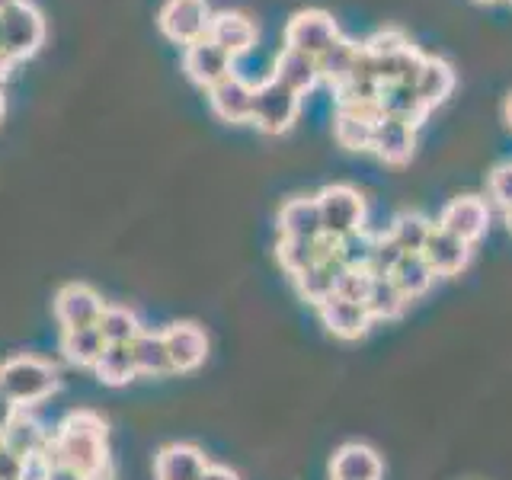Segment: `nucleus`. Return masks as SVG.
<instances>
[{
    "label": "nucleus",
    "instance_id": "obj_44",
    "mask_svg": "<svg viewBox=\"0 0 512 480\" xmlns=\"http://www.w3.org/2000/svg\"><path fill=\"white\" fill-rule=\"evenodd\" d=\"M506 122H509V128H512V93H509V100H506Z\"/></svg>",
    "mask_w": 512,
    "mask_h": 480
},
{
    "label": "nucleus",
    "instance_id": "obj_28",
    "mask_svg": "<svg viewBox=\"0 0 512 480\" xmlns=\"http://www.w3.org/2000/svg\"><path fill=\"white\" fill-rule=\"evenodd\" d=\"M96 330H100L106 346H132L144 327L132 308H125V304H106L100 320H96Z\"/></svg>",
    "mask_w": 512,
    "mask_h": 480
},
{
    "label": "nucleus",
    "instance_id": "obj_34",
    "mask_svg": "<svg viewBox=\"0 0 512 480\" xmlns=\"http://www.w3.org/2000/svg\"><path fill=\"white\" fill-rule=\"evenodd\" d=\"M432 228H436V224H432L426 215H420V212H400L394 218V224L388 228V237L404 253H423Z\"/></svg>",
    "mask_w": 512,
    "mask_h": 480
},
{
    "label": "nucleus",
    "instance_id": "obj_3",
    "mask_svg": "<svg viewBox=\"0 0 512 480\" xmlns=\"http://www.w3.org/2000/svg\"><path fill=\"white\" fill-rule=\"evenodd\" d=\"M317 208H320V228L324 237L343 240L349 234H359L365 224V199L356 186L333 183L317 192Z\"/></svg>",
    "mask_w": 512,
    "mask_h": 480
},
{
    "label": "nucleus",
    "instance_id": "obj_45",
    "mask_svg": "<svg viewBox=\"0 0 512 480\" xmlns=\"http://www.w3.org/2000/svg\"><path fill=\"white\" fill-rule=\"evenodd\" d=\"M4 112H7V96H4V87H0V119H4Z\"/></svg>",
    "mask_w": 512,
    "mask_h": 480
},
{
    "label": "nucleus",
    "instance_id": "obj_39",
    "mask_svg": "<svg viewBox=\"0 0 512 480\" xmlns=\"http://www.w3.org/2000/svg\"><path fill=\"white\" fill-rule=\"evenodd\" d=\"M26 471V458L13 455L10 448L0 445V480H23Z\"/></svg>",
    "mask_w": 512,
    "mask_h": 480
},
{
    "label": "nucleus",
    "instance_id": "obj_11",
    "mask_svg": "<svg viewBox=\"0 0 512 480\" xmlns=\"http://www.w3.org/2000/svg\"><path fill=\"white\" fill-rule=\"evenodd\" d=\"M381 119L378 103H362V106H340L333 119V138L346 151H372L375 138V122Z\"/></svg>",
    "mask_w": 512,
    "mask_h": 480
},
{
    "label": "nucleus",
    "instance_id": "obj_22",
    "mask_svg": "<svg viewBox=\"0 0 512 480\" xmlns=\"http://www.w3.org/2000/svg\"><path fill=\"white\" fill-rule=\"evenodd\" d=\"M272 77L285 84L288 90H295L298 96L311 93L320 84V68H317V58L298 52V48H285L276 58V68H272Z\"/></svg>",
    "mask_w": 512,
    "mask_h": 480
},
{
    "label": "nucleus",
    "instance_id": "obj_5",
    "mask_svg": "<svg viewBox=\"0 0 512 480\" xmlns=\"http://www.w3.org/2000/svg\"><path fill=\"white\" fill-rule=\"evenodd\" d=\"M301 112V96L279 84L276 77H263L260 84H253V125L266 135H282L295 125Z\"/></svg>",
    "mask_w": 512,
    "mask_h": 480
},
{
    "label": "nucleus",
    "instance_id": "obj_48",
    "mask_svg": "<svg viewBox=\"0 0 512 480\" xmlns=\"http://www.w3.org/2000/svg\"><path fill=\"white\" fill-rule=\"evenodd\" d=\"M477 4H496V0H477Z\"/></svg>",
    "mask_w": 512,
    "mask_h": 480
},
{
    "label": "nucleus",
    "instance_id": "obj_8",
    "mask_svg": "<svg viewBox=\"0 0 512 480\" xmlns=\"http://www.w3.org/2000/svg\"><path fill=\"white\" fill-rule=\"evenodd\" d=\"M106 308L100 292L84 282H68L58 288L55 295V320L61 330H77V327H96Z\"/></svg>",
    "mask_w": 512,
    "mask_h": 480
},
{
    "label": "nucleus",
    "instance_id": "obj_50",
    "mask_svg": "<svg viewBox=\"0 0 512 480\" xmlns=\"http://www.w3.org/2000/svg\"><path fill=\"white\" fill-rule=\"evenodd\" d=\"M509 4H512V0H509Z\"/></svg>",
    "mask_w": 512,
    "mask_h": 480
},
{
    "label": "nucleus",
    "instance_id": "obj_17",
    "mask_svg": "<svg viewBox=\"0 0 512 480\" xmlns=\"http://www.w3.org/2000/svg\"><path fill=\"white\" fill-rule=\"evenodd\" d=\"M208 471V458L199 445L173 442L154 455V480H202Z\"/></svg>",
    "mask_w": 512,
    "mask_h": 480
},
{
    "label": "nucleus",
    "instance_id": "obj_4",
    "mask_svg": "<svg viewBox=\"0 0 512 480\" xmlns=\"http://www.w3.org/2000/svg\"><path fill=\"white\" fill-rule=\"evenodd\" d=\"M0 39H4V55L10 64L32 58L45 42V16L36 4L20 0L10 10L0 13Z\"/></svg>",
    "mask_w": 512,
    "mask_h": 480
},
{
    "label": "nucleus",
    "instance_id": "obj_2",
    "mask_svg": "<svg viewBox=\"0 0 512 480\" xmlns=\"http://www.w3.org/2000/svg\"><path fill=\"white\" fill-rule=\"evenodd\" d=\"M61 388V375L52 362L36 356H13L0 362V391H4L16 407H36Z\"/></svg>",
    "mask_w": 512,
    "mask_h": 480
},
{
    "label": "nucleus",
    "instance_id": "obj_42",
    "mask_svg": "<svg viewBox=\"0 0 512 480\" xmlns=\"http://www.w3.org/2000/svg\"><path fill=\"white\" fill-rule=\"evenodd\" d=\"M202 480H240L231 468H221V464H208V471L202 474Z\"/></svg>",
    "mask_w": 512,
    "mask_h": 480
},
{
    "label": "nucleus",
    "instance_id": "obj_32",
    "mask_svg": "<svg viewBox=\"0 0 512 480\" xmlns=\"http://www.w3.org/2000/svg\"><path fill=\"white\" fill-rule=\"evenodd\" d=\"M103 336L96 327H77V330H61V352L64 359L77 368H93L96 359L103 356Z\"/></svg>",
    "mask_w": 512,
    "mask_h": 480
},
{
    "label": "nucleus",
    "instance_id": "obj_37",
    "mask_svg": "<svg viewBox=\"0 0 512 480\" xmlns=\"http://www.w3.org/2000/svg\"><path fill=\"white\" fill-rule=\"evenodd\" d=\"M372 272L368 269H343L340 279H336V295L346 301H362L368 298V288H372Z\"/></svg>",
    "mask_w": 512,
    "mask_h": 480
},
{
    "label": "nucleus",
    "instance_id": "obj_49",
    "mask_svg": "<svg viewBox=\"0 0 512 480\" xmlns=\"http://www.w3.org/2000/svg\"><path fill=\"white\" fill-rule=\"evenodd\" d=\"M0 445H4V432H0Z\"/></svg>",
    "mask_w": 512,
    "mask_h": 480
},
{
    "label": "nucleus",
    "instance_id": "obj_14",
    "mask_svg": "<svg viewBox=\"0 0 512 480\" xmlns=\"http://www.w3.org/2000/svg\"><path fill=\"white\" fill-rule=\"evenodd\" d=\"M208 106L228 125H244L253 119V84L237 71L208 90Z\"/></svg>",
    "mask_w": 512,
    "mask_h": 480
},
{
    "label": "nucleus",
    "instance_id": "obj_27",
    "mask_svg": "<svg viewBox=\"0 0 512 480\" xmlns=\"http://www.w3.org/2000/svg\"><path fill=\"white\" fill-rule=\"evenodd\" d=\"M378 109H381V116L407 119L413 125H420L429 116L426 106L420 103V96H416L413 84H400V80H394V84H381V90H378Z\"/></svg>",
    "mask_w": 512,
    "mask_h": 480
},
{
    "label": "nucleus",
    "instance_id": "obj_38",
    "mask_svg": "<svg viewBox=\"0 0 512 480\" xmlns=\"http://www.w3.org/2000/svg\"><path fill=\"white\" fill-rule=\"evenodd\" d=\"M487 196L496 208H503V215L512 212V164H500L490 173Z\"/></svg>",
    "mask_w": 512,
    "mask_h": 480
},
{
    "label": "nucleus",
    "instance_id": "obj_12",
    "mask_svg": "<svg viewBox=\"0 0 512 480\" xmlns=\"http://www.w3.org/2000/svg\"><path fill=\"white\" fill-rule=\"evenodd\" d=\"M160 333H164L173 372H196V368L205 362L208 336L199 324H192V320H176V324L164 327Z\"/></svg>",
    "mask_w": 512,
    "mask_h": 480
},
{
    "label": "nucleus",
    "instance_id": "obj_20",
    "mask_svg": "<svg viewBox=\"0 0 512 480\" xmlns=\"http://www.w3.org/2000/svg\"><path fill=\"white\" fill-rule=\"evenodd\" d=\"M413 90H416V96H420V103L426 106V112H432L452 96L455 68L439 55H426L420 74H416V80H413Z\"/></svg>",
    "mask_w": 512,
    "mask_h": 480
},
{
    "label": "nucleus",
    "instance_id": "obj_6",
    "mask_svg": "<svg viewBox=\"0 0 512 480\" xmlns=\"http://www.w3.org/2000/svg\"><path fill=\"white\" fill-rule=\"evenodd\" d=\"M212 7L208 0H167L160 7L157 26L160 32L176 42V45H192L208 36V26H212Z\"/></svg>",
    "mask_w": 512,
    "mask_h": 480
},
{
    "label": "nucleus",
    "instance_id": "obj_35",
    "mask_svg": "<svg viewBox=\"0 0 512 480\" xmlns=\"http://www.w3.org/2000/svg\"><path fill=\"white\" fill-rule=\"evenodd\" d=\"M400 256H404V250H400L388 234H381V237L372 240V250H368L365 269L372 272V276H391L394 266L400 263Z\"/></svg>",
    "mask_w": 512,
    "mask_h": 480
},
{
    "label": "nucleus",
    "instance_id": "obj_9",
    "mask_svg": "<svg viewBox=\"0 0 512 480\" xmlns=\"http://www.w3.org/2000/svg\"><path fill=\"white\" fill-rule=\"evenodd\" d=\"M183 71H186V77L196 87L212 90L215 84H221L224 77L234 74V58L228 52H221V48L205 36L199 42L186 45V52H183Z\"/></svg>",
    "mask_w": 512,
    "mask_h": 480
},
{
    "label": "nucleus",
    "instance_id": "obj_47",
    "mask_svg": "<svg viewBox=\"0 0 512 480\" xmlns=\"http://www.w3.org/2000/svg\"><path fill=\"white\" fill-rule=\"evenodd\" d=\"M506 228H509V234H512V212H506Z\"/></svg>",
    "mask_w": 512,
    "mask_h": 480
},
{
    "label": "nucleus",
    "instance_id": "obj_41",
    "mask_svg": "<svg viewBox=\"0 0 512 480\" xmlns=\"http://www.w3.org/2000/svg\"><path fill=\"white\" fill-rule=\"evenodd\" d=\"M16 413H20V407H16L13 400H10L4 391H0V432H4V429L13 423V416H16Z\"/></svg>",
    "mask_w": 512,
    "mask_h": 480
},
{
    "label": "nucleus",
    "instance_id": "obj_18",
    "mask_svg": "<svg viewBox=\"0 0 512 480\" xmlns=\"http://www.w3.org/2000/svg\"><path fill=\"white\" fill-rule=\"evenodd\" d=\"M333 256H336V240H330V237H317V240L279 237V244H276V260L292 279L320 260H333ZM336 260H340V256H336Z\"/></svg>",
    "mask_w": 512,
    "mask_h": 480
},
{
    "label": "nucleus",
    "instance_id": "obj_29",
    "mask_svg": "<svg viewBox=\"0 0 512 480\" xmlns=\"http://www.w3.org/2000/svg\"><path fill=\"white\" fill-rule=\"evenodd\" d=\"M132 356H135V365H138V375L160 378V375L173 372L170 352H167L164 333H160V330H141L135 336V343H132Z\"/></svg>",
    "mask_w": 512,
    "mask_h": 480
},
{
    "label": "nucleus",
    "instance_id": "obj_19",
    "mask_svg": "<svg viewBox=\"0 0 512 480\" xmlns=\"http://www.w3.org/2000/svg\"><path fill=\"white\" fill-rule=\"evenodd\" d=\"M423 260L429 263V269L439 276H458V272L468 266L471 260V244L468 240H461L455 234H448L445 228H432L426 247H423Z\"/></svg>",
    "mask_w": 512,
    "mask_h": 480
},
{
    "label": "nucleus",
    "instance_id": "obj_7",
    "mask_svg": "<svg viewBox=\"0 0 512 480\" xmlns=\"http://www.w3.org/2000/svg\"><path fill=\"white\" fill-rule=\"evenodd\" d=\"M340 36L343 32L327 10H298L285 23V48H298V52L311 58L324 55Z\"/></svg>",
    "mask_w": 512,
    "mask_h": 480
},
{
    "label": "nucleus",
    "instance_id": "obj_43",
    "mask_svg": "<svg viewBox=\"0 0 512 480\" xmlns=\"http://www.w3.org/2000/svg\"><path fill=\"white\" fill-rule=\"evenodd\" d=\"M13 68V64L7 61V55H4V39H0V80H4L7 77V71Z\"/></svg>",
    "mask_w": 512,
    "mask_h": 480
},
{
    "label": "nucleus",
    "instance_id": "obj_24",
    "mask_svg": "<svg viewBox=\"0 0 512 480\" xmlns=\"http://www.w3.org/2000/svg\"><path fill=\"white\" fill-rule=\"evenodd\" d=\"M359 58H362V42H352L346 36L336 39L324 55L317 58V68H320V80H327L333 90H340L346 80L356 74L359 68Z\"/></svg>",
    "mask_w": 512,
    "mask_h": 480
},
{
    "label": "nucleus",
    "instance_id": "obj_23",
    "mask_svg": "<svg viewBox=\"0 0 512 480\" xmlns=\"http://www.w3.org/2000/svg\"><path fill=\"white\" fill-rule=\"evenodd\" d=\"M279 234H282V237H304V240L324 237V228H320L317 196L288 199V202L279 208Z\"/></svg>",
    "mask_w": 512,
    "mask_h": 480
},
{
    "label": "nucleus",
    "instance_id": "obj_30",
    "mask_svg": "<svg viewBox=\"0 0 512 480\" xmlns=\"http://www.w3.org/2000/svg\"><path fill=\"white\" fill-rule=\"evenodd\" d=\"M391 279H394V285L400 288V292H404L407 301H416L432 288V282H436V272L429 269V263L423 260V253H404V256H400V263L394 266Z\"/></svg>",
    "mask_w": 512,
    "mask_h": 480
},
{
    "label": "nucleus",
    "instance_id": "obj_15",
    "mask_svg": "<svg viewBox=\"0 0 512 480\" xmlns=\"http://www.w3.org/2000/svg\"><path fill=\"white\" fill-rule=\"evenodd\" d=\"M317 317L336 340H362L372 327V314L362 301H346L340 295L327 298L324 304H317Z\"/></svg>",
    "mask_w": 512,
    "mask_h": 480
},
{
    "label": "nucleus",
    "instance_id": "obj_21",
    "mask_svg": "<svg viewBox=\"0 0 512 480\" xmlns=\"http://www.w3.org/2000/svg\"><path fill=\"white\" fill-rule=\"evenodd\" d=\"M333 480H381V455L362 442H349L336 448L330 461Z\"/></svg>",
    "mask_w": 512,
    "mask_h": 480
},
{
    "label": "nucleus",
    "instance_id": "obj_36",
    "mask_svg": "<svg viewBox=\"0 0 512 480\" xmlns=\"http://www.w3.org/2000/svg\"><path fill=\"white\" fill-rule=\"evenodd\" d=\"M413 42L404 36V32L400 29H378L372 39H365L362 42V48L372 58H381V61H388V58H397L400 52H404V48H410Z\"/></svg>",
    "mask_w": 512,
    "mask_h": 480
},
{
    "label": "nucleus",
    "instance_id": "obj_10",
    "mask_svg": "<svg viewBox=\"0 0 512 480\" xmlns=\"http://www.w3.org/2000/svg\"><path fill=\"white\" fill-rule=\"evenodd\" d=\"M439 228H445L448 234H455L461 240H468L474 247L480 237L490 228V202L480 196H458L452 199L439 215Z\"/></svg>",
    "mask_w": 512,
    "mask_h": 480
},
{
    "label": "nucleus",
    "instance_id": "obj_16",
    "mask_svg": "<svg viewBox=\"0 0 512 480\" xmlns=\"http://www.w3.org/2000/svg\"><path fill=\"white\" fill-rule=\"evenodd\" d=\"M372 151L378 154V160H384V164H391V167L407 164L416 151V125L407 119L381 116L375 122Z\"/></svg>",
    "mask_w": 512,
    "mask_h": 480
},
{
    "label": "nucleus",
    "instance_id": "obj_33",
    "mask_svg": "<svg viewBox=\"0 0 512 480\" xmlns=\"http://www.w3.org/2000/svg\"><path fill=\"white\" fill-rule=\"evenodd\" d=\"M407 304L410 301L394 285L391 276H375L372 279V288H368V298H365V308H368V314H372V320H394V317L404 314Z\"/></svg>",
    "mask_w": 512,
    "mask_h": 480
},
{
    "label": "nucleus",
    "instance_id": "obj_31",
    "mask_svg": "<svg viewBox=\"0 0 512 480\" xmlns=\"http://www.w3.org/2000/svg\"><path fill=\"white\" fill-rule=\"evenodd\" d=\"M93 375L100 378L106 388H125L128 381H135L138 365L132 356V346H106L103 356L93 365Z\"/></svg>",
    "mask_w": 512,
    "mask_h": 480
},
{
    "label": "nucleus",
    "instance_id": "obj_13",
    "mask_svg": "<svg viewBox=\"0 0 512 480\" xmlns=\"http://www.w3.org/2000/svg\"><path fill=\"white\" fill-rule=\"evenodd\" d=\"M208 39H212L221 52H228L237 61L240 55L253 52L256 39H260V26H256L250 16L240 13V10H221V13L212 16Z\"/></svg>",
    "mask_w": 512,
    "mask_h": 480
},
{
    "label": "nucleus",
    "instance_id": "obj_46",
    "mask_svg": "<svg viewBox=\"0 0 512 480\" xmlns=\"http://www.w3.org/2000/svg\"><path fill=\"white\" fill-rule=\"evenodd\" d=\"M13 4H20V0H0V13H4V10H10Z\"/></svg>",
    "mask_w": 512,
    "mask_h": 480
},
{
    "label": "nucleus",
    "instance_id": "obj_26",
    "mask_svg": "<svg viewBox=\"0 0 512 480\" xmlns=\"http://www.w3.org/2000/svg\"><path fill=\"white\" fill-rule=\"evenodd\" d=\"M346 266L336 260H320V263H314L311 269H304L301 276H295V288H298V295L308 301V304H324L327 298H333L336 295V279H340V272H343Z\"/></svg>",
    "mask_w": 512,
    "mask_h": 480
},
{
    "label": "nucleus",
    "instance_id": "obj_25",
    "mask_svg": "<svg viewBox=\"0 0 512 480\" xmlns=\"http://www.w3.org/2000/svg\"><path fill=\"white\" fill-rule=\"evenodd\" d=\"M48 442H52V432H48L36 416H29L26 410H20L13 416V423L4 429V448H10L13 455L20 458H32L42 455Z\"/></svg>",
    "mask_w": 512,
    "mask_h": 480
},
{
    "label": "nucleus",
    "instance_id": "obj_40",
    "mask_svg": "<svg viewBox=\"0 0 512 480\" xmlns=\"http://www.w3.org/2000/svg\"><path fill=\"white\" fill-rule=\"evenodd\" d=\"M42 480H84V477L74 474L71 468H64V464H58L52 455H48V468H45Z\"/></svg>",
    "mask_w": 512,
    "mask_h": 480
},
{
    "label": "nucleus",
    "instance_id": "obj_1",
    "mask_svg": "<svg viewBox=\"0 0 512 480\" xmlns=\"http://www.w3.org/2000/svg\"><path fill=\"white\" fill-rule=\"evenodd\" d=\"M48 455L84 480H116V464L109 455L106 420L93 410H71L52 429Z\"/></svg>",
    "mask_w": 512,
    "mask_h": 480
}]
</instances>
